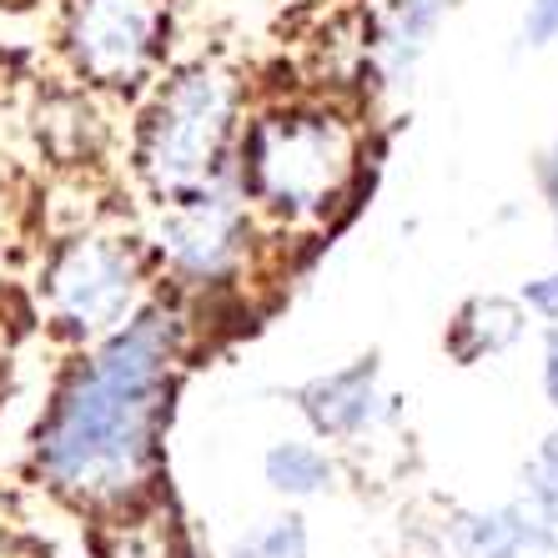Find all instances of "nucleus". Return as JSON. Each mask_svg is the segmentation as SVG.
I'll return each instance as SVG.
<instances>
[{"label": "nucleus", "instance_id": "obj_1", "mask_svg": "<svg viewBox=\"0 0 558 558\" xmlns=\"http://www.w3.org/2000/svg\"><path fill=\"white\" fill-rule=\"evenodd\" d=\"M182 338V312L142 302L131 323L92 342L71 367L36 433L40 478L61 498L76 508H121L146 488Z\"/></svg>", "mask_w": 558, "mask_h": 558}, {"label": "nucleus", "instance_id": "obj_2", "mask_svg": "<svg viewBox=\"0 0 558 558\" xmlns=\"http://www.w3.org/2000/svg\"><path fill=\"white\" fill-rule=\"evenodd\" d=\"M363 171V126L338 101H272L236 131L232 182L272 227H323Z\"/></svg>", "mask_w": 558, "mask_h": 558}, {"label": "nucleus", "instance_id": "obj_3", "mask_svg": "<svg viewBox=\"0 0 558 558\" xmlns=\"http://www.w3.org/2000/svg\"><path fill=\"white\" fill-rule=\"evenodd\" d=\"M247 121V81L221 61H182L146 86L131 167L156 202L232 177L236 131Z\"/></svg>", "mask_w": 558, "mask_h": 558}, {"label": "nucleus", "instance_id": "obj_4", "mask_svg": "<svg viewBox=\"0 0 558 558\" xmlns=\"http://www.w3.org/2000/svg\"><path fill=\"white\" fill-rule=\"evenodd\" d=\"M40 302L51 323L76 342H101L146 302L142 242L121 232H76L51 252L40 272Z\"/></svg>", "mask_w": 558, "mask_h": 558}, {"label": "nucleus", "instance_id": "obj_5", "mask_svg": "<svg viewBox=\"0 0 558 558\" xmlns=\"http://www.w3.org/2000/svg\"><path fill=\"white\" fill-rule=\"evenodd\" d=\"M177 0H71L61 51L76 81L96 92H146L167 71Z\"/></svg>", "mask_w": 558, "mask_h": 558}, {"label": "nucleus", "instance_id": "obj_6", "mask_svg": "<svg viewBox=\"0 0 558 558\" xmlns=\"http://www.w3.org/2000/svg\"><path fill=\"white\" fill-rule=\"evenodd\" d=\"M252 217L257 211L247 207V196L236 192L232 177H221L177 202H156L151 252L182 287H221L247 262Z\"/></svg>", "mask_w": 558, "mask_h": 558}, {"label": "nucleus", "instance_id": "obj_7", "mask_svg": "<svg viewBox=\"0 0 558 558\" xmlns=\"http://www.w3.org/2000/svg\"><path fill=\"white\" fill-rule=\"evenodd\" d=\"M458 0H377L363 31V71L373 92L408 96Z\"/></svg>", "mask_w": 558, "mask_h": 558}, {"label": "nucleus", "instance_id": "obj_8", "mask_svg": "<svg viewBox=\"0 0 558 558\" xmlns=\"http://www.w3.org/2000/svg\"><path fill=\"white\" fill-rule=\"evenodd\" d=\"M292 403L307 417V428L317 433V442H357L388 413L383 367H377V357H357L348 367L317 373L302 388H292Z\"/></svg>", "mask_w": 558, "mask_h": 558}, {"label": "nucleus", "instance_id": "obj_9", "mask_svg": "<svg viewBox=\"0 0 558 558\" xmlns=\"http://www.w3.org/2000/svg\"><path fill=\"white\" fill-rule=\"evenodd\" d=\"M448 544L458 558H548L558 548L529 504L463 508L448 523Z\"/></svg>", "mask_w": 558, "mask_h": 558}, {"label": "nucleus", "instance_id": "obj_10", "mask_svg": "<svg viewBox=\"0 0 558 558\" xmlns=\"http://www.w3.org/2000/svg\"><path fill=\"white\" fill-rule=\"evenodd\" d=\"M523 302L513 298H468L463 307L453 312V323L442 332V352L453 357L458 367H473L483 357H498L513 342L523 338Z\"/></svg>", "mask_w": 558, "mask_h": 558}, {"label": "nucleus", "instance_id": "obj_11", "mask_svg": "<svg viewBox=\"0 0 558 558\" xmlns=\"http://www.w3.org/2000/svg\"><path fill=\"white\" fill-rule=\"evenodd\" d=\"M262 478L272 494L302 504V498H323L338 483V463L317 438H277L262 453Z\"/></svg>", "mask_w": 558, "mask_h": 558}, {"label": "nucleus", "instance_id": "obj_12", "mask_svg": "<svg viewBox=\"0 0 558 558\" xmlns=\"http://www.w3.org/2000/svg\"><path fill=\"white\" fill-rule=\"evenodd\" d=\"M227 558H312V533L302 513H272L257 529L236 533Z\"/></svg>", "mask_w": 558, "mask_h": 558}, {"label": "nucleus", "instance_id": "obj_13", "mask_svg": "<svg viewBox=\"0 0 558 558\" xmlns=\"http://www.w3.org/2000/svg\"><path fill=\"white\" fill-rule=\"evenodd\" d=\"M523 483H529V508L538 513V523L554 533L558 544V433H548L538 442V453L523 468Z\"/></svg>", "mask_w": 558, "mask_h": 558}, {"label": "nucleus", "instance_id": "obj_14", "mask_svg": "<svg viewBox=\"0 0 558 558\" xmlns=\"http://www.w3.org/2000/svg\"><path fill=\"white\" fill-rule=\"evenodd\" d=\"M554 40H558V0H529V5H523V21H519V46L544 51Z\"/></svg>", "mask_w": 558, "mask_h": 558}, {"label": "nucleus", "instance_id": "obj_15", "mask_svg": "<svg viewBox=\"0 0 558 558\" xmlns=\"http://www.w3.org/2000/svg\"><path fill=\"white\" fill-rule=\"evenodd\" d=\"M523 312H538L544 323H558V272L548 277H533L529 287H523Z\"/></svg>", "mask_w": 558, "mask_h": 558}, {"label": "nucleus", "instance_id": "obj_16", "mask_svg": "<svg viewBox=\"0 0 558 558\" xmlns=\"http://www.w3.org/2000/svg\"><path fill=\"white\" fill-rule=\"evenodd\" d=\"M544 392L548 403L558 408V323H548V338H544Z\"/></svg>", "mask_w": 558, "mask_h": 558}, {"label": "nucleus", "instance_id": "obj_17", "mask_svg": "<svg viewBox=\"0 0 558 558\" xmlns=\"http://www.w3.org/2000/svg\"><path fill=\"white\" fill-rule=\"evenodd\" d=\"M538 182H544L548 207H554V217H558V156H544V161H538Z\"/></svg>", "mask_w": 558, "mask_h": 558}, {"label": "nucleus", "instance_id": "obj_18", "mask_svg": "<svg viewBox=\"0 0 558 558\" xmlns=\"http://www.w3.org/2000/svg\"><path fill=\"white\" fill-rule=\"evenodd\" d=\"M0 558H11V538L5 533H0Z\"/></svg>", "mask_w": 558, "mask_h": 558}]
</instances>
